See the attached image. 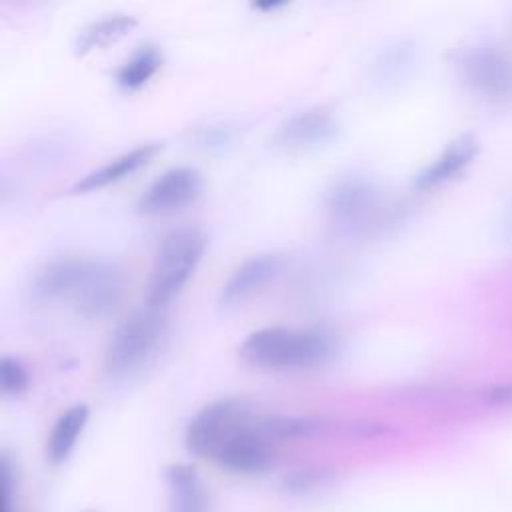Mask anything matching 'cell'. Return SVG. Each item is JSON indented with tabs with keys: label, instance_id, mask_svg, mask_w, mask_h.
<instances>
[{
	"label": "cell",
	"instance_id": "6da1fadb",
	"mask_svg": "<svg viewBox=\"0 0 512 512\" xmlns=\"http://www.w3.org/2000/svg\"><path fill=\"white\" fill-rule=\"evenodd\" d=\"M124 286V272L112 262L60 258L38 272L34 294L40 300L66 302L78 316L98 320L116 310Z\"/></svg>",
	"mask_w": 512,
	"mask_h": 512
},
{
	"label": "cell",
	"instance_id": "7a4b0ae2",
	"mask_svg": "<svg viewBox=\"0 0 512 512\" xmlns=\"http://www.w3.org/2000/svg\"><path fill=\"white\" fill-rule=\"evenodd\" d=\"M338 338L326 328L266 326L250 332L238 356L268 370H308L328 364L338 354Z\"/></svg>",
	"mask_w": 512,
	"mask_h": 512
},
{
	"label": "cell",
	"instance_id": "3957f363",
	"mask_svg": "<svg viewBox=\"0 0 512 512\" xmlns=\"http://www.w3.org/2000/svg\"><path fill=\"white\" fill-rule=\"evenodd\" d=\"M166 340V320L156 308H142L124 318L104 350V372L116 380L140 374L158 356Z\"/></svg>",
	"mask_w": 512,
	"mask_h": 512
},
{
	"label": "cell",
	"instance_id": "277c9868",
	"mask_svg": "<svg viewBox=\"0 0 512 512\" xmlns=\"http://www.w3.org/2000/svg\"><path fill=\"white\" fill-rule=\"evenodd\" d=\"M206 250V236L192 226L168 232L154 256L148 282V306L162 310L194 276Z\"/></svg>",
	"mask_w": 512,
	"mask_h": 512
},
{
	"label": "cell",
	"instance_id": "5b68a950",
	"mask_svg": "<svg viewBox=\"0 0 512 512\" xmlns=\"http://www.w3.org/2000/svg\"><path fill=\"white\" fill-rule=\"evenodd\" d=\"M248 402L240 398H222L206 404L188 424L186 448L204 458H214L218 450L254 420Z\"/></svg>",
	"mask_w": 512,
	"mask_h": 512
},
{
	"label": "cell",
	"instance_id": "8992f818",
	"mask_svg": "<svg viewBox=\"0 0 512 512\" xmlns=\"http://www.w3.org/2000/svg\"><path fill=\"white\" fill-rule=\"evenodd\" d=\"M378 206L374 182L362 176L338 180L326 196L328 224L342 234H350L370 222Z\"/></svg>",
	"mask_w": 512,
	"mask_h": 512
},
{
	"label": "cell",
	"instance_id": "52a82bcc",
	"mask_svg": "<svg viewBox=\"0 0 512 512\" xmlns=\"http://www.w3.org/2000/svg\"><path fill=\"white\" fill-rule=\"evenodd\" d=\"M204 190L202 174L192 166H176L160 174L140 196L138 210L146 216L172 214L194 204Z\"/></svg>",
	"mask_w": 512,
	"mask_h": 512
},
{
	"label": "cell",
	"instance_id": "ba28073f",
	"mask_svg": "<svg viewBox=\"0 0 512 512\" xmlns=\"http://www.w3.org/2000/svg\"><path fill=\"white\" fill-rule=\"evenodd\" d=\"M274 458V440L264 432L256 416L246 428L232 436L212 460L234 474H260L274 464Z\"/></svg>",
	"mask_w": 512,
	"mask_h": 512
},
{
	"label": "cell",
	"instance_id": "9c48e42d",
	"mask_svg": "<svg viewBox=\"0 0 512 512\" xmlns=\"http://www.w3.org/2000/svg\"><path fill=\"white\" fill-rule=\"evenodd\" d=\"M338 132V120L334 112L320 104L310 106L290 116L276 130L272 142L286 152H304L330 142Z\"/></svg>",
	"mask_w": 512,
	"mask_h": 512
},
{
	"label": "cell",
	"instance_id": "30bf717a",
	"mask_svg": "<svg viewBox=\"0 0 512 512\" xmlns=\"http://www.w3.org/2000/svg\"><path fill=\"white\" fill-rule=\"evenodd\" d=\"M282 262L280 254H256L244 260L224 282L220 290V304L224 308H232L250 300L278 276Z\"/></svg>",
	"mask_w": 512,
	"mask_h": 512
},
{
	"label": "cell",
	"instance_id": "8fae6325",
	"mask_svg": "<svg viewBox=\"0 0 512 512\" xmlns=\"http://www.w3.org/2000/svg\"><path fill=\"white\" fill-rule=\"evenodd\" d=\"M162 148V144L158 142H150V144H140L124 154H120L118 158L110 160L108 164L96 168L94 172L86 174L82 180H78L70 192L72 194H84V192H92V190H100L108 184H114L126 176H130L132 172H136L138 168H142L144 164H148L154 154Z\"/></svg>",
	"mask_w": 512,
	"mask_h": 512
},
{
	"label": "cell",
	"instance_id": "7c38bea8",
	"mask_svg": "<svg viewBox=\"0 0 512 512\" xmlns=\"http://www.w3.org/2000/svg\"><path fill=\"white\" fill-rule=\"evenodd\" d=\"M172 512H212L210 496L196 468L190 464H170L164 470Z\"/></svg>",
	"mask_w": 512,
	"mask_h": 512
},
{
	"label": "cell",
	"instance_id": "4fadbf2b",
	"mask_svg": "<svg viewBox=\"0 0 512 512\" xmlns=\"http://www.w3.org/2000/svg\"><path fill=\"white\" fill-rule=\"evenodd\" d=\"M478 144L472 136H462L454 140L430 166H426L416 176V188H432L446 180H450L454 174H458L476 154Z\"/></svg>",
	"mask_w": 512,
	"mask_h": 512
},
{
	"label": "cell",
	"instance_id": "5bb4252c",
	"mask_svg": "<svg viewBox=\"0 0 512 512\" xmlns=\"http://www.w3.org/2000/svg\"><path fill=\"white\" fill-rule=\"evenodd\" d=\"M88 418H90V410L86 404H74L66 412L60 414V418L56 420V424L50 432L48 444H46L50 462L60 464L70 456Z\"/></svg>",
	"mask_w": 512,
	"mask_h": 512
},
{
	"label": "cell",
	"instance_id": "9a60e30c",
	"mask_svg": "<svg viewBox=\"0 0 512 512\" xmlns=\"http://www.w3.org/2000/svg\"><path fill=\"white\" fill-rule=\"evenodd\" d=\"M136 26V18L128 16V14H114V16H106L100 18L92 24H88L76 38V54H88L92 50L104 48L116 40H120L122 36H126L132 28Z\"/></svg>",
	"mask_w": 512,
	"mask_h": 512
},
{
	"label": "cell",
	"instance_id": "2e32d148",
	"mask_svg": "<svg viewBox=\"0 0 512 512\" xmlns=\"http://www.w3.org/2000/svg\"><path fill=\"white\" fill-rule=\"evenodd\" d=\"M162 62V50L154 44H144L118 68L116 82L124 90H138L162 68Z\"/></svg>",
	"mask_w": 512,
	"mask_h": 512
},
{
	"label": "cell",
	"instance_id": "e0dca14e",
	"mask_svg": "<svg viewBox=\"0 0 512 512\" xmlns=\"http://www.w3.org/2000/svg\"><path fill=\"white\" fill-rule=\"evenodd\" d=\"M462 70L466 80L484 92L506 90V70L502 68V60H498L492 52H472L462 62Z\"/></svg>",
	"mask_w": 512,
	"mask_h": 512
},
{
	"label": "cell",
	"instance_id": "ac0fdd59",
	"mask_svg": "<svg viewBox=\"0 0 512 512\" xmlns=\"http://www.w3.org/2000/svg\"><path fill=\"white\" fill-rule=\"evenodd\" d=\"M334 472L326 468H302L284 476L282 490L292 496H306L332 484Z\"/></svg>",
	"mask_w": 512,
	"mask_h": 512
},
{
	"label": "cell",
	"instance_id": "d6986e66",
	"mask_svg": "<svg viewBox=\"0 0 512 512\" xmlns=\"http://www.w3.org/2000/svg\"><path fill=\"white\" fill-rule=\"evenodd\" d=\"M30 386V374L26 366L14 356L0 358V388L4 394L18 396Z\"/></svg>",
	"mask_w": 512,
	"mask_h": 512
},
{
	"label": "cell",
	"instance_id": "ffe728a7",
	"mask_svg": "<svg viewBox=\"0 0 512 512\" xmlns=\"http://www.w3.org/2000/svg\"><path fill=\"white\" fill-rule=\"evenodd\" d=\"M506 228H508V232L512 234V208H510V212H508V218H506Z\"/></svg>",
	"mask_w": 512,
	"mask_h": 512
}]
</instances>
